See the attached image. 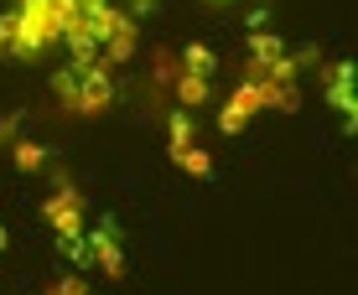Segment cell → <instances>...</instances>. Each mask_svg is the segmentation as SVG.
<instances>
[{
  "mask_svg": "<svg viewBox=\"0 0 358 295\" xmlns=\"http://www.w3.org/2000/svg\"><path fill=\"white\" fill-rule=\"evenodd\" d=\"M171 161H177L182 171H187V176H213V156L203 151V145H182V151H171Z\"/></svg>",
  "mask_w": 358,
  "mask_h": 295,
  "instance_id": "cell-10",
  "label": "cell"
},
{
  "mask_svg": "<svg viewBox=\"0 0 358 295\" xmlns=\"http://www.w3.org/2000/svg\"><path fill=\"white\" fill-rule=\"evenodd\" d=\"M327 98L338 104L343 125H353V98H348V63H332V68H327Z\"/></svg>",
  "mask_w": 358,
  "mask_h": 295,
  "instance_id": "cell-8",
  "label": "cell"
},
{
  "mask_svg": "<svg viewBox=\"0 0 358 295\" xmlns=\"http://www.w3.org/2000/svg\"><path fill=\"white\" fill-rule=\"evenodd\" d=\"M208 78H197V73H177V98H182V109H197V104H208Z\"/></svg>",
  "mask_w": 358,
  "mask_h": 295,
  "instance_id": "cell-11",
  "label": "cell"
},
{
  "mask_svg": "<svg viewBox=\"0 0 358 295\" xmlns=\"http://www.w3.org/2000/svg\"><path fill=\"white\" fill-rule=\"evenodd\" d=\"M166 135H171V151L197 145V140H192V114H187V109H171V114H166Z\"/></svg>",
  "mask_w": 358,
  "mask_h": 295,
  "instance_id": "cell-12",
  "label": "cell"
},
{
  "mask_svg": "<svg viewBox=\"0 0 358 295\" xmlns=\"http://www.w3.org/2000/svg\"><path fill=\"white\" fill-rule=\"evenodd\" d=\"M10 161H16L21 171H42L47 166V151L36 140H16V145H10Z\"/></svg>",
  "mask_w": 358,
  "mask_h": 295,
  "instance_id": "cell-13",
  "label": "cell"
},
{
  "mask_svg": "<svg viewBox=\"0 0 358 295\" xmlns=\"http://www.w3.org/2000/svg\"><path fill=\"white\" fill-rule=\"evenodd\" d=\"M42 218H47V228L57 233L63 249L83 239V197H78V187H73L68 176H57V187L42 197Z\"/></svg>",
  "mask_w": 358,
  "mask_h": 295,
  "instance_id": "cell-4",
  "label": "cell"
},
{
  "mask_svg": "<svg viewBox=\"0 0 358 295\" xmlns=\"http://www.w3.org/2000/svg\"><path fill=\"white\" fill-rule=\"evenodd\" d=\"M182 73H197V78H213L218 73V52L208 42H192L187 52H182Z\"/></svg>",
  "mask_w": 358,
  "mask_h": 295,
  "instance_id": "cell-9",
  "label": "cell"
},
{
  "mask_svg": "<svg viewBox=\"0 0 358 295\" xmlns=\"http://www.w3.org/2000/svg\"><path fill=\"white\" fill-rule=\"evenodd\" d=\"M52 98L78 119L104 114V109L115 104V68L109 63H89V68L68 63V68H57L52 73Z\"/></svg>",
  "mask_w": 358,
  "mask_h": 295,
  "instance_id": "cell-2",
  "label": "cell"
},
{
  "mask_svg": "<svg viewBox=\"0 0 358 295\" xmlns=\"http://www.w3.org/2000/svg\"><path fill=\"white\" fill-rule=\"evenodd\" d=\"M208 6H229V0H208Z\"/></svg>",
  "mask_w": 358,
  "mask_h": 295,
  "instance_id": "cell-17",
  "label": "cell"
},
{
  "mask_svg": "<svg viewBox=\"0 0 358 295\" xmlns=\"http://www.w3.org/2000/svg\"><path fill=\"white\" fill-rule=\"evenodd\" d=\"M52 295H89V285H83L78 275H68V280H57V285H52Z\"/></svg>",
  "mask_w": 358,
  "mask_h": 295,
  "instance_id": "cell-14",
  "label": "cell"
},
{
  "mask_svg": "<svg viewBox=\"0 0 358 295\" xmlns=\"http://www.w3.org/2000/svg\"><path fill=\"white\" fill-rule=\"evenodd\" d=\"M156 0H130V16H141V10H151Z\"/></svg>",
  "mask_w": 358,
  "mask_h": 295,
  "instance_id": "cell-15",
  "label": "cell"
},
{
  "mask_svg": "<svg viewBox=\"0 0 358 295\" xmlns=\"http://www.w3.org/2000/svg\"><path fill=\"white\" fill-rule=\"evenodd\" d=\"M280 57H286L280 31H250V63H244V78H265Z\"/></svg>",
  "mask_w": 358,
  "mask_h": 295,
  "instance_id": "cell-7",
  "label": "cell"
},
{
  "mask_svg": "<svg viewBox=\"0 0 358 295\" xmlns=\"http://www.w3.org/2000/svg\"><path fill=\"white\" fill-rule=\"evenodd\" d=\"M78 27H83V36L99 47V57H104L109 68L130 63V52L141 47V27H135V16H130V10H120V6H109V0L78 10Z\"/></svg>",
  "mask_w": 358,
  "mask_h": 295,
  "instance_id": "cell-3",
  "label": "cell"
},
{
  "mask_svg": "<svg viewBox=\"0 0 358 295\" xmlns=\"http://www.w3.org/2000/svg\"><path fill=\"white\" fill-rule=\"evenodd\" d=\"M83 249H89V264H99L109 280L125 275V254H120V228L115 223H99L94 233H83Z\"/></svg>",
  "mask_w": 358,
  "mask_h": 295,
  "instance_id": "cell-6",
  "label": "cell"
},
{
  "mask_svg": "<svg viewBox=\"0 0 358 295\" xmlns=\"http://www.w3.org/2000/svg\"><path fill=\"white\" fill-rule=\"evenodd\" d=\"M0 249H6V228H0Z\"/></svg>",
  "mask_w": 358,
  "mask_h": 295,
  "instance_id": "cell-16",
  "label": "cell"
},
{
  "mask_svg": "<svg viewBox=\"0 0 358 295\" xmlns=\"http://www.w3.org/2000/svg\"><path fill=\"white\" fill-rule=\"evenodd\" d=\"M78 10V0H10V10H0V57H47L52 47H63V31Z\"/></svg>",
  "mask_w": 358,
  "mask_h": 295,
  "instance_id": "cell-1",
  "label": "cell"
},
{
  "mask_svg": "<svg viewBox=\"0 0 358 295\" xmlns=\"http://www.w3.org/2000/svg\"><path fill=\"white\" fill-rule=\"evenodd\" d=\"M260 109H265V93H260V83H255V78H244L239 89H234V93L224 98V114H218V130H224V135H239V130L250 125L255 114H260Z\"/></svg>",
  "mask_w": 358,
  "mask_h": 295,
  "instance_id": "cell-5",
  "label": "cell"
}]
</instances>
